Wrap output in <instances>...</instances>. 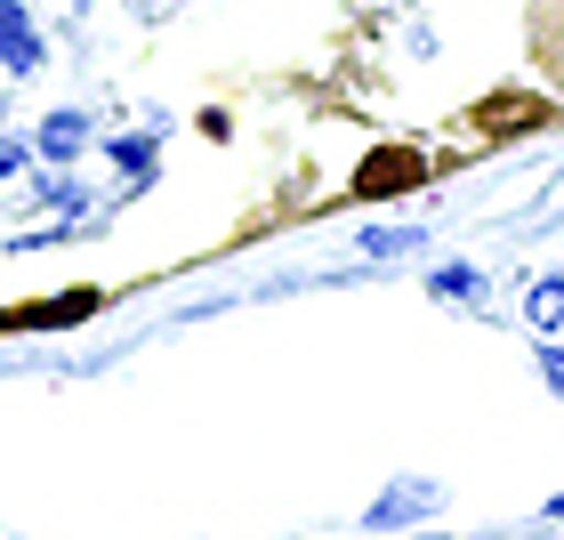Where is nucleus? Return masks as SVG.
<instances>
[{"mask_svg":"<svg viewBox=\"0 0 564 540\" xmlns=\"http://www.w3.org/2000/svg\"><path fill=\"white\" fill-rule=\"evenodd\" d=\"M412 186H427V153H412V145H379L355 170V202H388V194H412Z\"/></svg>","mask_w":564,"mask_h":540,"instance_id":"obj_1","label":"nucleus"},{"mask_svg":"<svg viewBox=\"0 0 564 540\" xmlns=\"http://www.w3.org/2000/svg\"><path fill=\"white\" fill-rule=\"evenodd\" d=\"M444 508V484H427V476H403V484H388L371 508H364V525L371 532H403V525H420V517H435Z\"/></svg>","mask_w":564,"mask_h":540,"instance_id":"obj_2","label":"nucleus"},{"mask_svg":"<svg viewBox=\"0 0 564 540\" xmlns=\"http://www.w3.org/2000/svg\"><path fill=\"white\" fill-rule=\"evenodd\" d=\"M33 153L41 162H57V170H73L89 153V114L82 106H57V114H41V130H33Z\"/></svg>","mask_w":564,"mask_h":540,"instance_id":"obj_3","label":"nucleus"},{"mask_svg":"<svg viewBox=\"0 0 564 540\" xmlns=\"http://www.w3.org/2000/svg\"><path fill=\"white\" fill-rule=\"evenodd\" d=\"M41 57L48 48H41V24L24 17V0H0V65L24 82V73H41Z\"/></svg>","mask_w":564,"mask_h":540,"instance_id":"obj_4","label":"nucleus"},{"mask_svg":"<svg viewBox=\"0 0 564 540\" xmlns=\"http://www.w3.org/2000/svg\"><path fill=\"white\" fill-rule=\"evenodd\" d=\"M484 130H500V138H517V130H541V121H556V106H541V97H524V89H500V97H484L476 106Z\"/></svg>","mask_w":564,"mask_h":540,"instance_id":"obj_5","label":"nucleus"},{"mask_svg":"<svg viewBox=\"0 0 564 540\" xmlns=\"http://www.w3.org/2000/svg\"><path fill=\"white\" fill-rule=\"evenodd\" d=\"M97 315V291H65V299H41V306H9L0 331H41V323H82Z\"/></svg>","mask_w":564,"mask_h":540,"instance_id":"obj_6","label":"nucleus"},{"mask_svg":"<svg viewBox=\"0 0 564 540\" xmlns=\"http://www.w3.org/2000/svg\"><path fill=\"white\" fill-rule=\"evenodd\" d=\"M106 162L130 177V186H145L153 162H162V138H153V130H138V138H106Z\"/></svg>","mask_w":564,"mask_h":540,"instance_id":"obj_7","label":"nucleus"},{"mask_svg":"<svg viewBox=\"0 0 564 540\" xmlns=\"http://www.w3.org/2000/svg\"><path fill=\"white\" fill-rule=\"evenodd\" d=\"M427 291H435V299H484V274L452 259V267H435V274H427Z\"/></svg>","mask_w":564,"mask_h":540,"instance_id":"obj_8","label":"nucleus"},{"mask_svg":"<svg viewBox=\"0 0 564 540\" xmlns=\"http://www.w3.org/2000/svg\"><path fill=\"white\" fill-rule=\"evenodd\" d=\"M524 315L541 323V331H556L564 323V274H549V282H532V299H524Z\"/></svg>","mask_w":564,"mask_h":540,"instance_id":"obj_9","label":"nucleus"},{"mask_svg":"<svg viewBox=\"0 0 564 540\" xmlns=\"http://www.w3.org/2000/svg\"><path fill=\"white\" fill-rule=\"evenodd\" d=\"M371 259H403V250H420V226H379V235H364Z\"/></svg>","mask_w":564,"mask_h":540,"instance_id":"obj_10","label":"nucleus"},{"mask_svg":"<svg viewBox=\"0 0 564 540\" xmlns=\"http://www.w3.org/2000/svg\"><path fill=\"white\" fill-rule=\"evenodd\" d=\"M17 170H33V138H0V186H9Z\"/></svg>","mask_w":564,"mask_h":540,"instance_id":"obj_11","label":"nucleus"},{"mask_svg":"<svg viewBox=\"0 0 564 540\" xmlns=\"http://www.w3.org/2000/svg\"><path fill=\"white\" fill-rule=\"evenodd\" d=\"M532 364H541V379H549V388L564 396V347H541V355H532Z\"/></svg>","mask_w":564,"mask_h":540,"instance_id":"obj_12","label":"nucleus"},{"mask_svg":"<svg viewBox=\"0 0 564 540\" xmlns=\"http://www.w3.org/2000/svg\"><path fill=\"white\" fill-rule=\"evenodd\" d=\"M549 517H556V525H564V493H556V500H549Z\"/></svg>","mask_w":564,"mask_h":540,"instance_id":"obj_13","label":"nucleus"},{"mask_svg":"<svg viewBox=\"0 0 564 540\" xmlns=\"http://www.w3.org/2000/svg\"><path fill=\"white\" fill-rule=\"evenodd\" d=\"M556 331H564V323H556Z\"/></svg>","mask_w":564,"mask_h":540,"instance_id":"obj_14","label":"nucleus"}]
</instances>
